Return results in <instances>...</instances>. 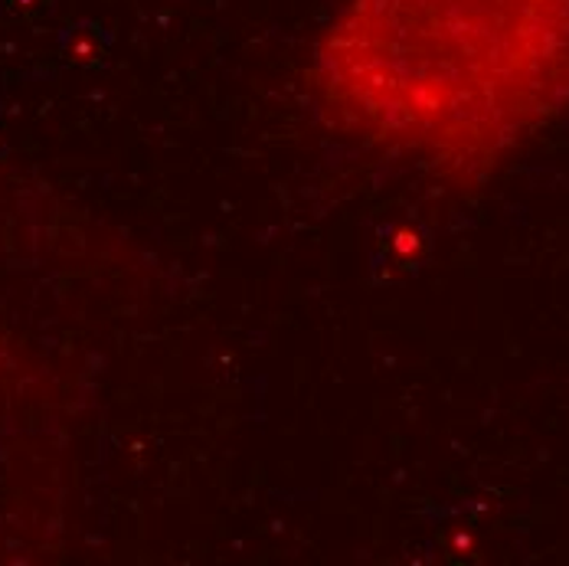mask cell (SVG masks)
Masks as SVG:
<instances>
[{
	"instance_id": "obj_1",
	"label": "cell",
	"mask_w": 569,
	"mask_h": 566,
	"mask_svg": "<svg viewBox=\"0 0 569 566\" xmlns=\"http://www.w3.org/2000/svg\"><path fill=\"white\" fill-rule=\"evenodd\" d=\"M311 82L341 135L475 183L569 109V0H343Z\"/></svg>"
}]
</instances>
